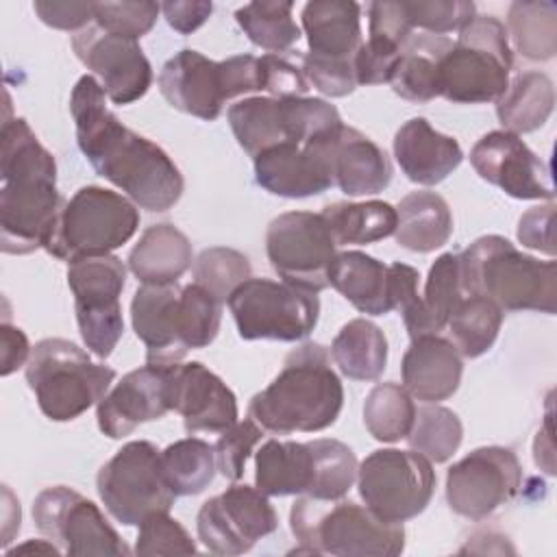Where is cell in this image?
Here are the masks:
<instances>
[{"mask_svg": "<svg viewBox=\"0 0 557 557\" xmlns=\"http://www.w3.org/2000/svg\"><path fill=\"white\" fill-rule=\"evenodd\" d=\"M218 470L215 450L200 437H183L161 450V472L176 496H196L209 487Z\"/></svg>", "mask_w": 557, "mask_h": 557, "instance_id": "cell-39", "label": "cell"}, {"mask_svg": "<svg viewBox=\"0 0 557 557\" xmlns=\"http://www.w3.org/2000/svg\"><path fill=\"white\" fill-rule=\"evenodd\" d=\"M33 9L46 26L59 30H83L91 20H96V2L35 0Z\"/></svg>", "mask_w": 557, "mask_h": 557, "instance_id": "cell-56", "label": "cell"}, {"mask_svg": "<svg viewBox=\"0 0 557 557\" xmlns=\"http://www.w3.org/2000/svg\"><path fill=\"white\" fill-rule=\"evenodd\" d=\"M172 409L187 433H222L237 422L235 394L200 361L172 363Z\"/></svg>", "mask_w": 557, "mask_h": 557, "instance_id": "cell-22", "label": "cell"}, {"mask_svg": "<svg viewBox=\"0 0 557 557\" xmlns=\"http://www.w3.org/2000/svg\"><path fill=\"white\" fill-rule=\"evenodd\" d=\"M411 22L405 2H370L368 4V39L403 50L411 37Z\"/></svg>", "mask_w": 557, "mask_h": 557, "instance_id": "cell-52", "label": "cell"}, {"mask_svg": "<svg viewBox=\"0 0 557 557\" xmlns=\"http://www.w3.org/2000/svg\"><path fill=\"white\" fill-rule=\"evenodd\" d=\"M17 553H41V555H61L63 550L59 546H54L52 540H28L15 548H7L4 555L13 557Z\"/></svg>", "mask_w": 557, "mask_h": 557, "instance_id": "cell-61", "label": "cell"}, {"mask_svg": "<svg viewBox=\"0 0 557 557\" xmlns=\"http://www.w3.org/2000/svg\"><path fill=\"white\" fill-rule=\"evenodd\" d=\"M265 252L285 283L318 294L329 287L326 272L337 244L322 213L287 211L270 222Z\"/></svg>", "mask_w": 557, "mask_h": 557, "instance_id": "cell-14", "label": "cell"}, {"mask_svg": "<svg viewBox=\"0 0 557 557\" xmlns=\"http://www.w3.org/2000/svg\"><path fill=\"white\" fill-rule=\"evenodd\" d=\"M161 4L157 2H96V26L128 39L152 30Z\"/></svg>", "mask_w": 557, "mask_h": 557, "instance_id": "cell-49", "label": "cell"}, {"mask_svg": "<svg viewBox=\"0 0 557 557\" xmlns=\"http://www.w3.org/2000/svg\"><path fill=\"white\" fill-rule=\"evenodd\" d=\"M394 157L411 183L437 185L459 168L463 150L457 139L435 131L429 120L411 117L394 135Z\"/></svg>", "mask_w": 557, "mask_h": 557, "instance_id": "cell-27", "label": "cell"}, {"mask_svg": "<svg viewBox=\"0 0 557 557\" xmlns=\"http://www.w3.org/2000/svg\"><path fill=\"white\" fill-rule=\"evenodd\" d=\"M24 374L41 413L52 422H70L98 405L115 379L113 368L91 361L63 337L37 342Z\"/></svg>", "mask_w": 557, "mask_h": 557, "instance_id": "cell-6", "label": "cell"}, {"mask_svg": "<svg viewBox=\"0 0 557 557\" xmlns=\"http://www.w3.org/2000/svg\"><path fill=\"white\" fill-rule=\"evenodd\" d=\"M555 202L531 207L518 220V242L542 255L555 257Z\"/></svg>", "mask_w": 557, "mask_h": 557, "instance_id": "cell-54", "label": "cell"}, {"mask_svg": "<svg viewBox=\"0 0 557 557\" xmlns=\"http://www.w3.org/2000/svg\"><path fill=\"white\" fill-rule=\"evenodd\" d=\"M357 487L376 518L403 524L426 509L435 490V470L418 450L381 448L359 463Z\"/></svg>", "mask_w": 557, "mask_h": 557, "instance_id": "cell-11", "label": "cell"}, {"mask_svg": "<svg viewBox=\"0 0 557 557\" xmlns=\"http://www.w3.org/2000/svg\"><path fill=\"white\" fill-rule=\"evenodd\" d=\"M289 527L300 544L294 553L396 557L405 550L403 524H389L352 500L337 498L324 505V500L298 498L289 511Z\"/></svg>", "mask_w": 557, "mask_h": 557, "instance_id": "cell-5", "label": "cell"}, {"mask_svg": "<svg viewBox=\"0 0 557 557\" xmlns=\"http://www.w3.org/2000/svg\"><path fill=\"white\" fill-rule=\"evenodd\" d=\"M315 455L311 442L268 440L255 453V487L268 496L311 494Z\"/></svg>", "mask_w": 557, "mask_h": 557, "instance_id": "cell-29", "label": "cell"}, {"mask_svg": "<svg viewBox=\"0 0 557 557\" xmlns=\"http://www.w3.org/2000/svg\"><path fill=\"white\" fill-rule=\"evenodd\" d=\"M172 409V363H146L131 370L96 405L98 429L122 440L139 424L163 418Z\"/></svg>", "mask_w": 557, "mask_h": 557, "instance_id": "cell-20", "label": "cell"}, {"mask_svg": "<svg viewBox=\"0 0 557 557\" xmlns=\"http://www.w3.org/2000/svg\"><path fill=\"white\" fill-rule=\"evenodd\" d=\"M226 117L237 144L252 159L278 144H307L344 124L331 102L307 96H250L231 104Z\"/></svg>", "mask_w": 557, "mask_h": 557, "instance_id": "cell-9", "label": "cell"}, {"mask_svg": "<svg viewBox=\"0 0 557 557\" xmlns=\"http://www.w3.org/2000/svg\"><path fill=\"white\" fill-rule=\"evenodd\" d=\"M450 39L442 35H416L405 44L389 81L396 96L409 102H429L440 96V63Z\"/></svg>", "mask_w": 557, "mask_h": 557, "instance_id": "cell-33", "label": "cell"}, {"mask_svg": "<svg viewBox=\"0 0 557 557\" xmlns=\"http://www.w3.org/2000/svg\"><path fill=\"white\" fill-rule=\"evenodd\" d=\"M157 83L161 96L174 109L207 122L215 120L224 102L231 100L222 61H211L191 48H183L170 57Z\"/></svg>", "mask_w": 557, "mask_h": 557, "instance_id": "cell-21", "label": "cell"}, {"mask_svg": "<svg viewBox=\"0 0 557 557\" xmlns=\"http://www.w3.org/2000/svg\"><path fill=\"white\" fill-rule=\"evenodd\" d=\"M463 437V426L459 416L437 403H426L416 407V418L409 435L405 437L413 450L424 455L429 461H448Z\"/></svg>", "mask_w": 557, "mask_h": 557, "instance_id": "cell-43", "label": "cell"}, {"mask_svg": "<svg viewBox=\"0 0 557 557\" xmlns=\"http://www.w3.org/2000/svg\"><path fill=\"white\" fill-rule=\"evenodd\" d=\"M4 540L2 544L7 546L13 537L15 531H20V503L13 500L11 490L4 485Z\"/></svg>", "mask_w": 557, "mask_h": 557, "instance_id": "cell-60", "label": "cell"}, {"mask_svg": "<svg viewBox=\"0 0 557 557\" xmlns=\"http://www.w3.org/2000/svg\"><path fill=\"white\" fill-rule=\"evenodd\" d=\"M331 357L344 376L352 381H374L387 366L385 333L374 322L355 318L335 335Z\"/></svg>", "mask_w": 557, "mask_h": 557, "instance_id": "cell-36", "label": "cell"}, {"mask_svg": "<svg viewBox=\"0 0 557 557\" xmlns=\"http://www.w3.org/2000/svg\"><path fill=\"white\" fill-rule=\"evenodd\" d=\"M0 342H2V350H0V357H2V363H0V374L2 376H9L13 374L17 368L26 366L33 348L28 344V337L22 329L9 324L7 320L2 322L0 326Z\"/></svg>", "mask_w": 557, "mask_h": 557, "instance_id": "cell-58", "label": "cell"}, {"mask_svg": "<svg viewBox=\"0 0 557 557\" xmlns=\"http://www.w3.org/2000/svg\"><path fill=\"white\" fill-rule=\"evenodd\" d=\"M161 13L176 33L191 35L211 17L213 4L207 0H174L163 2Z\"/></svg>", "mask_w": 557, "mask_h": 557, "instance_id": "cell-57", "label": "cell"}, {"mask_svg": "<svg viewBox=\"0 0 557 557\" xmlns=\"http://www.w3.org/2000/svg\"><path fill=\"white\" fill-rule=\"evenodd\" d=\"M198 540L215 555H244L278 529V516L261 490L235 483L202 503L196 516Z\"/></svg>", "mask_w": 557, "mask_h": 557, "instance_id": "cell-17", "label": "cell"}, {"mask_svg": "<svg viewBox=\"0 0 557 557\" xmlns=\"http://www.w3.org/2000/svg\"><path fill=\"white\" fill-rule=\"evenodd\" d=\"M522 485V468L511 448L481 446L446 472L448 507L470 520H481L509 503Z\"/></svg>", "mask_w": 557, "mask_h": 557, "instance_id": "cell-16", "label": "cell"}, {"mask_svg": "<svg viewBox=\"0 0 557 557\" xmlns=\"http://www.w3.org/2000/svg\"><path fill=\"white\" fill-rule=\"evenodd\" d=\"M292 9V2H248L235 11V20L255 46L268 54H281L300 39Z\"/></svg>", "mask_w": 557, "mask_h": 557, "instance_id": "cell-42", "label": "cell"}, {"mask_svg": "<svg viewBox=\"0 0 557 557\" xmlns=\"http://www.w3.org/2000/svg\"><path fill=\"white\" fill-rule=\"evenodd\" d=\"M228 309L242 339H305L318 324L320 298L285 281L248 278L231 296Z\"/></svg>", "mask_w": 557, "mask_h": 557, "instance_id": "cell-10", "label": "cell"}, {"mask_svg": "<svg viewBox=\"0 0 557 557\" xmlns=\"http://www.w3.org/2000/svg\"><path fill=\"white\" fill-rule=\"evenodd\" d=\"M322 144L331 181L346 196H372L389 185L394 170L387 152L361 131L342 124L326 133Z\"/></svg>", "mask_w": 557, "mask_h": 557, "instance_id": "cell-24", "label": "cell"}, {"mask_svg": "<svg viewBox=\"0 0 557 557\" xmlns=\"http://www.w3.org/2000/svg\"><path fill=\"white\" fill-rule=\"evenodd\" d=\"M396 242L411 252H431L442 248L453 233L448 202L429 189L407 194L396 207Z\"/></svg>", "mask_w": 557, "mask_h": 557, "instance_id": "cell-32", "label": "cell"}, {"mask_svg": "<svg viewBox=\"0 0 557 557\" xmlns=\"http://www.w3.org/2000/svg\"><path fill=\"white\" fill-rule=\"evenodd\" d=\"M0 248L28 255L46 248L67 200L57 189V161L24 117L0 131Z\"/></svg>", "mask_w": 557, "mask_h": 557, "instance_id": "cell-2", "label": "cell"}, {"mask_svg": "<svg viewBox=\"0 0 557 557\" xmlns=\"http://www.w3.org/2000/svg\"><path fill=\"white\" fill-rule=\"evenodd\" d=\"M311 448L315 455V483L309 498L324 503L344 498L357 481L359 461L352 448L331 437L311 440Z\"/></svg>", "mask_w": 557, "mask_h": 557, "instance_id": "cell-44", "label": "cell"}, {"mask_svg": "<svg viewBox=\"0 0 557 557\" xmlns=\"http://www.w3.org/2000/svg\"><path fill=\"white\" fill-rule=\"evenodd\" d=\"M259 61L263 74V91H268L270 98H292L307 94L309 83L302 74V67H296L281 54H263Z\"/></svg>", "mask_w": 557, "mask_h": 557, "instance_id": "cell-55", "label": "cell"}, {"mask_svg": "<svg viewBox=\"0 0 557 557\" xmlns=\"http://www.w3.org/2000/svg\"><path fill=\"white\" fill-rule=\"evenodd\" d=\"M302 28L309 52L331 59H352L361 46V7L346 0H313L302 7Z\"/></svg>", "mask_w": 557, "mask_h": 557, "instance_id": "cell-30", "label": "cell"}, {"mask_svg": "<svg viewBox=\"0 0 557 557\" xmlns=\"http://www.w3.org/2000/svg\"><path fill=\"white\" fill-rule=\"evenodd\" d=\"M463 298L459 281V259L453 252H444L435 259L429 270L424 294L420 296L418 307L403 318L409 337L440 333L446 324L459 300Z\"/></svg>", "mask_w": 557, "mask_h": 557, "instance_id": "cell-34", "label": "cell"}, {"mask_svg": "<svg viewBox=\"0 0 557 557\" xmlns=\"http://www.w3.org/2000/svg\"><path fill=\"white\" fill-rule=\"evenodd\" d=\"M553 426H550V413H546V424L542 431H537L535 444H533V457L535 463L546 472L555 474V461H553Z\"/></svg>", "mask_w": 557, "mask_h": 557, "instance_id": "cell-59", "label": "cell"}, {"mask_svg": "<svg viewBox=\"0 0 557 557\" xmlns=\"http://www.w3.org/2000/svg\"><path fill=\"white\" fill-rule=\"evenodd\" d=\"M67 285L74 294V311L83 344L107 359L124 333L120 296L126 285V268L115 255L81 257L67 263Z\"/></svg>", "mask_w": 557, "mask_h": 557, "instance_id": "cell-13", "label": "cell"}, {"mask_svg": "<svg viewBox=\"0 0 557 557\" xmlns=\"http://www.w3.org/2000/svg\"><path fill=\"white\" fill-rule=\"evenodd\" d=\"M342 405L344 387L329 350L305 342L285 357L274 381L252 396L248 418L278 435L315 433L335 424Z\"/></svg>", "mask_w": 557, "mask_h": 557, "instance_id": "cell-3", "label": "cell"}, {"mask_svg": "<svg viewBox=\"0 0 557 557\" xmlns=\"http://www.w3.org/2000/svg\"><path fill=\"white\" fill-rule=\"evenodd\" d=\"M507 35L529 61H548L557 52V4L516 0L507 13Z\"/></svg>", "mask_w": 557, "mask_h": 557, "instance_id": "cell-38", "label": "cell"}, {"mask_svg": "<svg viewBox=\"0 0 557 557\" xmlns=\"http://www.w3.org/2000/svg\"><path fill=\"white\" fill-rule=\"evenodd\" d=\"M194 261V250L183 231L174 224L148 226L128 252V270L152 285L176 283Z\"/></svg>", "mask_w": 557, "mask_h": 557, "instance_id": "cell-31", "label": "cell"}, {"mask_svg": "<svg viewBox=\"0 0 557 557\" xmlns=\"http://www.w3.org/2000/svg\"><path fill=\"white\" fill-rule=\"evenodd\" d=\"M324 135L307 144H278L255 157V181L281 198H309L326 191L331 170L322 144Z\"/></svg>", "mask_w": 557, "mask_h": 557, "instance_id": "cell-23", "label": "cell"}, {"mask_svg": "<svg viewBox=\"0 0 557 557\" xmlns=\"http://www.w3.org/2000/svg\"><path fill=\"white\" fill-rule=\"evenodd\" d=\"M555 107V87L544 72H522L496 100V115L503 131L513 135L533 133L550 117Z\"/></svg>", "mask_w": 557, "mask_h": 557, "instance_id": "cell-35", "label": "cell"}, {"mask_svg": "<svg viewBox=\"0 0 557 557\" xmlns=\"http://www.w3.org/2000/svg\"><path fill=\"white\" fill-rule=\"evenodd\" d=\"M78 61L100 78L113 104H131L152 85V67L137 39L87 26L72 37Z\"/></svg>", "mask_w": 557, "mask_h": 557, "instance_id": "cell-18", "label": "cell"}, {"mask_svg": "<svg viewBox=\"0 0 557 557\" xmlns=\"http://www.w3.org/2000/svg\"><path fill=\"white\" fill-rule=\"evenodd\" d=\"M33 520L37 531L61 544L65 555H131L98 505L67 485L41 490L33 503Z\"/></svg>", "mask_w": 557, "mask_h": 557, "instance_id": "cell-15", "label": "cell"}, {"mask_svg": "<svg viewBox=\"0 0 557 557\" xmlns=\"http://www.w3.org/2000/svg\"><path fill=\"white\" fill-rule=\"evenodd\" d=\"M461 372L463 361L457 346L437 333L413 337L400 363L403 387L422 403L450 398L461 383Z\"/></svg>", "mask_w": 557, "mask_h": 557, "instance_id": "cell-26", "label": "cell"}, {"mask_svg": "<svg viewBox=\"0 0 557 557\" xmlns=\"http://www.w3.org/2000/svg\"><path fill=\"white\" fill-rule=\"evenodd\" d=\"M222 305L211 292L198 283L181 287L178 294V331L187 350L209 346L222 322Z\"/></svg>", "mask_w": 557, "mask_h": 557, "instance_id": "cell-45", "label": "cell"}, {"mask_svg": "<svg viewBox=\"0 0 557 557\" xmlns=\"http://www.w3.org/2000/svg\"><path fill=\"white\" fill-rule=\"evenodd\" d=\"M250 278V261L244 252L226 246L205 248L194 259V283L211 292L220 302Z\"/></svg>", "mask_w": 557, "mask_h": 557, "instance_id": "cell-46", "label": "cell"}, {"mask_svg": "<svg viewBox=\"0 0 557 557\" xmlns=\"http://www.w3.org/2000/svg\"><path fill=\"white\" fill-rule=\"evenodd\" d=\"M104 98V89L89 74L81 76L72 89L70 113L81 152L139 209H172L185 189L181 170L161 146L124 126L107 109Z\"/></svg>", "mask_w": 557, "mask_h": 557, "instance_id": "cell-1", "label": "cell"}, {"mask_svg": "<svg viewBox=\"0 0 557 557\" xmlns=\"http://www.w3.org/2000/svg\"><path fill=\"white\" fill-rule=\"evenodd\" d=\"M178 294L176 283H141L131 300V322L146 346V363H178L187 355L178 331Z\"/></svg>", "mask_w": 557, "mask_h": 557, "instance_id": "cell-25", "label": "cell"}, {"mask_svg": "<svg viewBox=\"0 0 557 557\" xmlns=\"http://www.w3.org/2000/svg\"><path fill=\"white\" fill-rule=\"evenodd\" d=\"M416 403L411 394L392 381L376 383L363 403V424L376 442L405 440L413 426Z\"/></svg>", "mask_w": 557, "mask_h": 557, "instance_id": "cell-40", "label": "cell"}, {"mask_svg": "<svg viewBox=\"0 0 557 557\" xmlns=\"http://www.w3.org/2000/svg\"><path fill=\"white\" fill-rule=\"evenodd\" d=\"M503 311L483 296H463L448 318V329L461 357L476 359L485 355L500 331Z\"/></svg>", "mask_w": 557, "mask_h": 557, "instance_id": "cell-41", "label": "cell"}, {"mask_svg": "<svg viewBox=\"0 0 557 557\" xmlns=\"http://www.w3.org/2000/svg\"><path fill=\"white\" fill-rule=\"evenodd\" d=\"M411 26L422 28L429 35H446L461 30L474 15V2L466 0H411L405 2Z\"/></svg>", "mask_w": 557, "mask_h": 557, "instance_id": "cell-48", "label": "cell"}, {"mask_svg": "<svg viewBox=\"0 0 557 557\" xmlns=\"http://www.w3.org/2000/svg\"><path fill=\"white\" fill-rule=\"evenodd\" d=\"M302 74L309 85L331 98H344L357 87L352 59H331L307 52L302 57Z\"/></svg>", "mask_w": 557, "mask_h": 557, "instance_id": "cell-51", "label": "cell"}, {"mask_svg": "<svg viewBox=\"0 0 557 557\" xmlns=\"http://www.w3.org/2000/svg\"><path fill=\"white\" fill-rule=\"evenodd\" d=\"M322 218L331 228L337 246L381 242L396 231V207L385 200L333 202L322 209Z\"/></svg>", "mask_w": 557, "mask_h": 557, "instance_id": "cell-37", "label": "cell"}, {"mask_svg": "<svg viewBox=\"0 0 557 557\" xmlns=\"http://www.w3.org/2000/svg\"><path fill=\"white\" fill-rule=\"evenodd\" d=\"M459 259L463 296H483L500 311L557 309V263L540 261L518 250L503 235L474 239Z\"/></svg>", "mask_w": 557, "mask_h": 557, "instance_id": "cell-4", "label": "cell"}, {"mask_svg": "<svg viewBox=\"0 0 557 557\" xmlns=\"http://www.w3.org/2000/svg\"><path fill=\"white\" fill-rule=\"evenodd\" d=\"M329 285L335 287L355 309L368 315L394 311L389 298V265L361 252H337L326 272Z\"/></svg>", "mask_w": 557, "mask_h": 557, "instance_id": "cell-28", "label": "cell"}, {"mask_svg": "<svg viewBox=\"0 0 557 557\" xmlns=\"http://www.w3.org/2000/svg\"><path fill=\"white\" fill-rule=\"evenodd\" d=\"M513 65L507 28L494 15H474L440 63V96L459 104L496 102Z\"/></svg>", "mask_w": 557, "mask_h": 557, "instance_id": "cell-7", "label": "cell"}, {"mask_svg": "<svg viewBox=\"0 0 557 557\" xmlns=\"http://www.w3.org/2000/svg\"><path fill=\"white\" fill-rule=\"evenodd\" d=\"M139 226V211L126 196L98 187H81L63 207L46 252L59 261L111 255Z\"/></svg>", "mask_w": 557, "mask_h": 557, "instance_id": "cell-8", "label": "cell"}, {"mask_svg": "<svg viewBox=\"0 0 557 557\" xmlns=\"http://www.w3.org/2000/svg\"><path fill=\"white\" fill-rule=\"evenodd\" d=\"M474 172L518 200H553L548 165L509 131L483 135L470 150Z\"/></svg>", "mask_w": 557, "mask_h": 557, "instance_id": "cell-19", "label": "cell"}, {"mask_svg": "<svg viewBox=\"0 0 557 557\" xmlns=\"http://www.w3.org/2000/svg\"><path fill=\"white\" fill-rule=\"evenodd\" d=\"M196 550V542L170 511H154L139 522L137 555H194Z\"/></svg>", "mask_w": 557, "mask_h": 557, "instance_id": "cell-47", "label": "cell"}, {"mask_svg": "<svg viewBox=\"0 0 557 557\" xmlns=\"http://www.w3.org/2000/svg\"><path fill=\"white\" fill-rule=\"evenodd\" d=\"M398 48L379 44V41H361L359 50L352 57V70L357 85H383L389 83L394 70L400 59Z\"/></svg>", "mask_w": 557, "mask_h": 557, "instance_id": "cell-53", "label": "cell"}, {"mask_svg": "<svg viewBox=\"0 0 557 557\" xmlns=\"http://www.w3.org/2000/svg\"><path fill=\"white\" fill-rule=\"evenodd\" d=\"M107 511L124 527H135L154 511H170L176 494L161 472V450L146 440L124 444L96 476Z\"/></svg>", "mask_w": 557, "mask_h": 557, "instance_id": "cell-12", "label": "cell"}, {"mask_svg": "<svg viewBox=\"0 0 557 557\" xmlns=\"http://www.w3.org/2000/svg\"><path fill=\"white\" fill-rule=\"evenodd\" d=\"M261 437L263 429L252 418L235 422L233 426L222 431L220 440L213 446L218 470L228 481H239L244 476L246 461L252 455L255 446L261 442Z\"/></svg>", "mask_w": 557, "mask_h": 557, "instance_id": "cell-50", "label": "cell"}]
</instances>
